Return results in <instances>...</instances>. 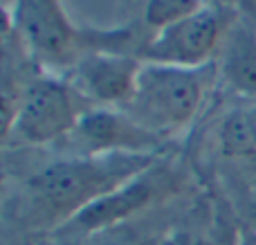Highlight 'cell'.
Wrapping results in <instances>:
<instances>
[{
    "mask_svg": "<svg viewBox=\"0 0 256 245\" xmlns=\"http://www.w3.org/2000/svg\"><path fill=\"white\" fill-rule=\"evenodd\" d=\"M155 162L158 156L144 153L72 156L36 171L27 182V192L45 220L66 225L88 205L144 174Z\"/></svg>",
    "mask_w": 256,
    "mask_h": 245,
    "instance_id": "cell-1",
    "label": "cell"
},
{
    "mask_svg": "<svg viewBox=\"0 0 256 245\" xmlns=\"http://www.w3.org/2000/svg\"><path fill=\"white\" fill-rule=\"evenodd\" d=\"M216 76V63L204 68L144 63L135 92L122 110L164 142L196 122L207 104Z\"/></svg>",
    "mask_w": 256,
    "mask_h": 245,
    "instance_id": "cell-2",
    "label": "cell"
},
{
    "mask_svg": "<svg viewBox=\"0 0 256 245\" xmlns=\"http://www.w3.org/2000/svg\"><path fill=\"white\" fill-rule=\"evenodd\" d=\"M16 104L14 133L32 146L66 140L90 108L66 79L50 74L32 81Z\"/></svg>",
    "mask_w": 256,
    "mask_h": 245,
    "instance_id": "cell-3",
    "label": "cell"
},
{
    "mask_svg": "<svg viewBox=\"0 0 256 245\" xmlns=\"http://www.w3.org/2000/svg\"><path fill=\"white\" fill-rule=\"evenodd\" d=\"M238 12L202 7L194 16L153 34L146 45L144 63L173 68H204L216 63L225 36Z\"/></svg>",
    "mask_w": 256,
    "mask_h": 245,
    "instance_id": "cell-4",
    "label": "cell"
},
{
    "mask_svg": "<svg viewBox=\"0 0 256 245\" xmlns=\"http://www.w3.org/2000/svg\"><path fill=\"white\" fill-rule=\"evenodd\" d=\"M16 32L34 61L48 72H66L81 56V30L70 20L61 0H20Z\"/></svg>",
    "mask_w": 256,
    "mask_h": 245,
    "instance_id": "cell-5",
    "label": "cell"
},
{
    "mask_svg": "<svg viewBox=\"0 0 256 245\" xmlns=\"http://www.w3.org/2000/svg\"><path fill=\"white\" fill-rule=\"evenodd\" d=\"M173 189H176V178L166 169L158 166V162H155L144 174L135 176L132 180L117 187L115 192L106 194L97 202L88 205L74 218L68 220L63 228L74 234H86V236L104 232V230L126 223L135 214L153 207V202L168 198L173 194Z\"/></svg>",
    "mask_w": 256,
    "mask_h": 245,
    "instance_id": "cell-6",
    "label": "cell"
},
{
    "mask_svg": "<svg viewBox=\"0 0 256 245\" xmlns=\"http://www.w3.org/2000/svg\"><path fill=\"white\" fill-rule=\"evenodd\" d=\"M144 61L115 52L86 50L68 70L66 81L90 108H126Z\"/></svg>",
    "mask_w": 256,
    "mask_h": 245,
    "instance_id": "cell-7",
    "label": "cell"
},
{
    "mask_svg": "<svg viewBox=\"0 0 256 245\" xmlns=\"http://www.w3.org/2000/svg\"><path fill=\"white\" fill-rule=\"evenodd\" d=\"M76 156H110V153H144L158 156L162 140L140 126L122 108H88L68 135Z\"/></svg>",
    "mask_w": 256,
    "mask_h": 245,
    "instance_id": "cell-8",
    "label": "cell"
},
{
    "mask_svg": "<svg viewBox=\"0 0 256 245\" xmlns=\"http://www.w3.org/2000/svg\"><path fill=\"white\" fill-rule=\"evenodd\" d=\"M218 79L245 102H256V22L236 18L216 58Z\"/></svg>",
    "mask_w": 256,
    "mask_h": 245,
    "instance_id": "cell-9",
    "label": "cell"
},
{
    "mask_svg": "<svg viewBox=\"0 0 256 245\" xmlns=\"http://www.w3.org/2000/svg\"><path fill=\"white\" fill-rule=\"evenodd\" d=\"M218 144L227 158H256V102H245L222 117Z\"/></svg>",
    "mask_w": 256,
    "mask_h": 245,
    "instance_id": "cell-10",
    "label": "cell"
},
{
    "mask_svg": "<svg viewBox=\"0 0 256 245\" xmlns=\"http://www.w3.org/2000/svg\"><path fill=\"white\" fill-rule=\"evenodd\" d=\"M202 7L204 4L200 0H144L140 20L144 22V27L150 34H158V32L194 16Z\"/></svg>",
    "mask_w": 256,
    "mask_h": 245,
    "instance_id": "cell-11",
    "label": "cell"
},
{
    "mask_svg": "<svg viewBox=\"0 0 256 245\" xmlns=\"http://www.w3.org/2000/svg\"><path fill=\"white\" fill-rule=\"evenodd\" d=\"M16 106L7 92L0 88V142L7 135L14 133V122H16Z\"/></svg>",
    "mask_w": 256,
    "mask_h": 245,
    "instance_id": "cell-12",
    "label": "cell"
},
{
    "mask_svg": "<svg viewBox=\"0 0 256 245\" xmlns=\"http://www.w3.org/2000/svg\"><path fill=\"white\" fill-rule=\"evenodd\" d=\"M200 2L204 4V7H214V9H234V12H238L240 2L243 0H200Z\"/></svg>",
    "mask_w": 256,
    "mask_h": 245,
    "instance_id": "cell-13",
    "label": "cell"
},
{
    "mask_svg": "<svg viewBox=\"0 0 256 245\" xmlns=\"http://www.w3.org/2000/svg\"><path fill=\"white\" fill-rule=\"evenodd\" d=\"M236 245H256V232L254 230H248V232L238 238V243Z\"/></svg>",
    "mask_w": 256,
    "mask_h": 245,
    "instance_id": "cell-14",
    "label": "cell"
},
{
    "mask_svg": "<svg viewBox=\"0 0 256 245\" xmlns=\"http://www.w3.org/2000/svg\"><path fill=\"white\" fill-rule=\"evenodd\" d=\"M20 0H0V9H7V12H14L16 14V7Z\"/></svg>",
    "mask_w": 256,
    "mask_h": 245,
    "instance_id": "cell-15",
    "label": "cell"
},
{
    "mask_svg": "<svg viewBox=\"0 0 256 245\" xmlns=\"http://www.w3.org/2000/svg\"><path fill=\"white\" fill-rule=\"evenodd\" d=\"M252 230L256 232V210H254V228H252Z\"/></svg>",
    "mask_w": 256,
    "mask_h": 245,
    "instance_id": "cell-16",
    "label": "cell"
},
{
    "mask_svg": "<svg viewBox=\"0 0 256 245\" xmlns=\"http://www.w3.org/2000/svg\"><path fill=\"white\" fill-rule=\"evenodd\" d=\"M178 245H184V243H178Z\"/></svg>",
    "mask_w": 256,
    "mask_h": 245,
    "instance_id": "cell-17",
    "label": "cell"
}]
</instances>
